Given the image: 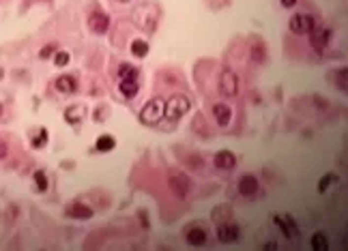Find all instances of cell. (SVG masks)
<instances>
[{"mask_svg": "<svg viewBox=\"0 0 348 251\" xmlns=\"http://www.w3.org/2000/svg\"><path fill=\"white\" fill-rule=\"evenodd\" d=\"M163 116H166V101H163V99H159V97L151 99V101L146 103L142 110H140V120H142L144 125H149V127L157 125Z\"/></svg>", "mask_w": 348, "mask_h": 251, "instance_id": "1", "label": "cell"}, {"mask_svg": "<svg viewBox=\"0 0 348 251\" xmlns=\"http://www.w3.org/2000/svg\"><path fill=\"white\" fill-rule=\"evenodd\" d=\"M191 110V101L185 95H172L166 101V118L179 120L181 116H185Z\"/></svg>", "mask_w": 348, "mask_h": 251, "instance_id": "2", "label": "cell"}, {"mask_svg": "<svg viewBox=\"0 0 348 251\" xmlns=\"http://www.w3.org/2000/svg\"><path fill=\"white\" fill-rule=\"evenodd\" d=\"M168 185H170V189L174 191V195L181 197V200H185L191 191V180L185 172H176V170L170 172L168 174Z\"/></svg>", "mask_w": 348, "mask_h": 251, "instance_id": "3", "label": "cell"}, {"mask_svg": "<svg viewBox=\"0 0 348 251\" xmlns=\"http://www.w3.org/2000/svg\"><path fill=\"white\" fill-rule=\"evenodd\" d=\"M220 92L223 97H234L239 92V78L237 73H232L230 69L221 71L220 75Z\"/></svg>", "mask_w": 348, "mask_h": 251, "instance_id": "4", "label": "cell"}, {"mask_svg": "<svg viewBox=\"0 0 348 251\" xmlns=\"http://www.w3.org/2000/svg\"><path fill=\"white\" fill-rule=\"evenodd\" d=\"M290 30L294 34H310L312 30L316 28V20L312 15H305V13H299V15H294L292 20H290Z\"/></svg>", "mask_w": 348, "mask_h": 251, "instance_id": "5", "label": "cell"}, {"mask_svg": "<svg viewBox=\"0 0 348 251\" xmlns=\"http://www.w3.org/2000/svg\"><path fill=\"white\" fill-rule=\"evenodd\" d=\"M273 221H275V225L284 232L286 238H297L299 236V227H297V223H294V219L290 217V215H275Z\"/></svg>", "mask_w": 348, "mask_h": 251, "instance_id": "6", "label": "cell"}, {"mask_svg": "<svg viewBox=\"0 0 348 251\" xmlns=\"http://www.w3.org/2000/svg\"><path fill=\"white\" fill-rule=\"evenodd\" d=\"M88 28L95 34H103L110 28V17L103 11H95V13L88 15Z\"/></svg>", "mask_w": 348, "mask_h": 251, "instance_id": "7", "label": "cell"}, {"mask_svg": "<svg viewBox=\"0 0 348 251\" xmlns=\"http://www.w3.org/2000/svg\"><path fill=\"white\" fill-rule=\"evenodd\" d=\"M213 166L217 170H234L237 167V155L232 150H220L213 157Z\"/></svg>", "mask_w": 348, "mask_h": 251, "instance_id": "8", "label": "cell"}, {"mask_svg": "<svg viewBox=\"0 0 348 251\" xmlns=\"http://www.w3.org/2000/svg\"><path fill=\"white\" fill-rule=\"evenodd\" d=\"M241 236V227L237 223H221L217 227V238H220L221 243H237Z\"/></svg>", "mask_w": 348, "mask_h": 251, "instance_id": "9", "label": "cell"}, {"mask_svg": "<svg viewBox=\"0 0 348 251\" xmlns=\"http://www.w3.org/2000/svg\"><path fill=\"white\" fill-rule=\"evenodd\" d=\"M258 189H260V183H258V178L256 176H252V174H245V176H241L239 180V191H241V195H253V194H258Z\"/></svg>", "mask_w": 348, "mask_h": 251, "instance_id": "10", "label": "cell"}, {"mask_svg": "<svg viewBox=\"0 0 348 251\" xmlns=\"http://www.w3.org/2000/svg\"><path fill=\"white\" fill-rule=\"evenodd\" d=\"M310 39H312V45H314L316 52H322L324 48H327L329 39H331V30H327V28H320V30H312L310 32Z\"/></svg>", "mask_w": 348, "mask_h": 251, "instance_id": "11", "label": "cell"}, {"mask_svg": "<svg viewBox=\"0 0 348 251\" xmlns=\"http://www.w3.org/2000/svg\"><path fill=\"white\" fill-rule=\"evenodd\" d=\"M213 116H215V120H217L220 127H228L230 120H232V110H230V106H226V103H215Z\"/></svg>", "mask_w": 348, "mask_h": 251, "instance_id": "12", "label": "cell"}, {"mask_svg": "<svg viewBox=\"0 0 348 251\" xmlns=\"http://www.w3.org/2000/svg\"><path fill=\"white\" fill-rule=\"evenodd\" d=\"M185 238L191 247H202L206 243V238H209V234H206V230H202V227H190V230L185 232Z\"/></svg>", "mask_w": 348, "mask_h": 251, "instance_id": "13", "label": "cell"}, {"mask_svg": "<svg viewBox=\"0 0 348 251\" xmlns=\"http://www.w3.org/2000/svg\"><path fill=\"white\" fill-rule=\"evenodd\" d=\"M64 213H67L69 217H73V219H91L93 217V208L86 206V204H80V202L71 204V206H69Z\"/></svg>", "mask_w": 348, "mask_h": 251, "instance_id": "14", "label": "cell"}, {"mask_svg": "<svg viewBox=\"0 0 348 251\" xmlns=\"http://www.w3.org/2000/svg\"><path fill=\"white\" fill-rule=\"evenodd\" d=\"M54 86L61 92H75V88H78V82H75L71 75H61V78H56V82H54Z\"/></svg>", "mask_w": 348, "mask_h": 251, "instance_id": "15", "label": "cell"}, {"mask_svg": "<svg viewBox=\"0 0 348 251\" xmlns=\"http://www.w3.org/2000/svg\"><path fill=\"white\" fill-rule=\"evenodd\" d=\"M84 116H86L84 106H71L67 112H64V118H67L69 125H78L80 120H84Z\"/></svg>", "mask_w": 348, "mask_h": 251, "instance_id": "16", "label": "cell"}, {"mask_svg": "<svg viewBox=\"0 0 348 251\" xmlns=\"http://www.w3.org/2000/svg\"><path fill=\"white\" fill-rule=\"evenodd\" d=\"M138 90H140L138 80H121V92L127 99H133L135 95H138Z\"/></svg>", "mask_w": 348, "mask_h": 251, "instance_id": "17", "label": "cell"}, {"mask_svg": "<svg viewBox=\"0 0 348 251\" xmlns=\"http://www.w3.org/2000/svg\"><path fill=\"white\" fill-rule=\"evenodd\" d=\"M114 146H116V139L112 136H99L95 148L99 150V153H110V150H114Z\"/></svg>", "mask_w": 348, "mask_h": 251, "instance_id": "18", "label": "cell"}, {"mask_svg": "<svg viewBox=\"0 0 348 251\" xmlns=\"http://www.w3.org/2000/svg\"><path fill=\"white\" fill-rule=\"evenodd\" d=\"M312 249L314 251H327L329 249V238L324 232H316L314 236H312Z\"/></svg>", "mask_w": 348, "mask_h": 251, "instance_id": "19", "label": "cell"}, {"mask_svg": "<svg viewBox=\"0 0 348 251\" xmlns=\"http://www.w3.org/2000/svg\"><path fill=\"white\" fill-rule=\"evenodd\" d=\"M252 58L256 62H264V58H267V50H264L262 41H253V43H252Z\"/></svg>", "mask_w": 348, "mask_h": 251, "instance_id": "20", "label": "cell"}, {"mask_svg": "<svg viewBox=\"0 0 348 251\" xmlns=\"http://www.w3.org/2000/svg\"><path fill=\"white\" fill-rule=\"evenodd\" d=\"M131 54L138 56V58H144L146 54H149V43L142 41V39H135L131 43Z\"/></svg>", "mask_w": 348, "mask_h": 251, "instance_id": "21", "label": "cell"}, {"mask_svg": "<svg viewBox=\"0 0 348 251\" xmlns=\"http://www.w3.org/2000/svg\"><path fill=\"white\" fill-rule=\"evenodd\" d=\"M333 80H335V88L346 90V86H348V71H346V69H338V71L333 73Z\"/></svg>", "mask_w": 348, "mask_h": 251, "instance_id": "22", "label": "cell"}, {"mask_svg": "<svg viewBox=\"0 0 348 251\" xmlns=\"http://www.w3.org/2000/svg\"><path fill=\"white\" fill-rule=\"evenodd\" d=\"M31 144H32V148H43V146L48 144V129L41 127V129L37 131V136L31 139Z\"/></svg>", "mask_w": 348, "mask_h": 251, "instance_id": "23", "label": "cell"}, {"mask_svg": "<svg viewBox=\"0 0 348 251\" xmlns=\"http://www.w3.org/2000/svg\"><path fill=\"white\" fill-rule=\"evenodd\" d=\"M119 75H121V80H138V69L131 65H121Z\"/></svg>", "mask_w": 348, "mask_h": 251, "instance_id": "24", "label": "cell"}, {"mask_svg": "<svg viewBox=\"0 0 348 251\" xmlns=\"http://www.w3.org/2000/svg\"><path fill=\"white\" fill-rule=\"evenodd\" d=\"M333 180H335L333 174H327V176H322L320 180H318V194H327V189L333 185Z\"/></svg>", "mask_w": 348, "mask_h": 251, "instance_id": "25", "label": "cell"}, {"mask_svg": "<svg viewBox=\"0 0 348 251\" xmlns=\"http://www.w3.org/2000/svg\"><path fill=\"white\" fill-rule=\"evenodd\" d=\"M34 183H37L39 191H45V189H48V178H45L43 170H37V172H34Z\"/></svg>", "mask_w": 348, "mask_h": 251, "instance_id": "26", "label": "cell"}, {"mask_svg": "<svg viewBox=\"0 0 348 251\" xmlns=\"http://www.w3.org/2000/svg\"><path fill=\"white\" fill-rule=\"evenodd\" d=\"M54 62H56V67L69 65V52H58V54L54 56Z\"/></svg>", "mask_w": 348, "mask_h": 251, "instance_id": "27", "label": "cell"}, {"mask_svg": "<svg viewBox=\"0 0 348 251\" xmlns=\"http://www.w3.org/2000/svg\"><path fill=\"white\" fill-rule=\"evenodd\" d=\"M54 50H56L54 45H45V48L39 52V56H41V58H50L52 54H54Z\"/></svg>", "mask_w": 348, "mask_h": 251, "instance_id": "28", "label": "cell"}, {"mask_svg": "<svg viewBox=\"0 0 348 251\" xmlns=\"http://www.w3.org/2000/svg\"><path fill=\"white\" fill-rule=\"evenodd\" d=\"M7 155H9V146H7V142H2V139H0V161L7 159Z\"/></svg>", "mask_w": 348, "mask_h": 251, "instance_id": "29", "label": "cell"}, {"mask_svg": "<svg viewBox=\"0 0 348 251\" xmlns=\"http://www.w3.org/2000/svg\"><path fill=\"white\" fill-rule=\"evenodd\" d=\"M280 2L284 4V7H288V9H290V7H294V4H297V0H280Z\"/></svg>", "mask_w": 348, "mask_h": 251, "instance_id": "30", "label": "cell"}, {"mask_svg": "<svg viewBox=\"0 0 348 251\" xmlns=\"http://www.w3.org/2000/svg\"><path fill=\"white\" fill-rule=\"evenodd\" d=\"M264 249H267V251H271V249H277V245H275V243H267V245H264Z\"/></svg>", "mask_w": 348, "mask_h": 251, "instance_id": "31", "label": "cell"}, {"mask_svg": "<svg viewBox=\"0 0 348 251\" xmlns=\"http://www.w3.org/2000/svg\"><path fill=\"white\" fill-rule=\"evenodd\" d=\"M119 2H131V0H119Z\"/></svg>", "mask_w": 348, "mask_h": 251, "instance_id": "32", "label": "cell"}, {"mask_svg": "<svg viewBox=\"0 0 348 251\" xmlns=\"http://www.w3.org/2000/svg\"><path fill=\"white\" fill-rule=\"evenodd\" d=\"M0 116H2V106H0Z\"/></svg>", "mask_w": 348, "mask_h": 251, "instance_id": "33", "label": "cell"}]
</instances>
